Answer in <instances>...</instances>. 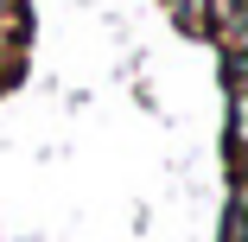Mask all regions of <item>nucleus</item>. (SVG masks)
I'll return each instance as SVG.
<instances>
[{
  "instance_id": "nucleus-2",
  "label": "nucleus",
  "mask_w": 248,
  "mask_h": 242,
  "mask_svg": "<svg viewBox=\"0 0 248 242\" xmlns=\"http://www.w3.org/2000/svg\"><path fill=\"white\" fill-rule=\"evenodd\" d=\"M223 242H242V204L229 198V210H223Z\"/></svg>"
},
{
  "instance_id": "nucleus-1",
  "label": "nucleus",
  "mask_w": 248,
  "mask_h": 242,
  "mask_svg": "<svg viewBox=\"0 0 248 242\" xmlns=\"http://www.w3.org/2000/svg\"><path fill=\"white\" fill-rule=\"evenodd\" d=\"M204 26L235 51V38H242V0H204Z\"/></svg>"
}]
</instances>
